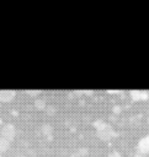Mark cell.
Returning a JSON list of instances; mask_svg holds the SVG:
<instances>
[{"label":"cell","instance_id":"cell-12","mask_svg":"<svg viewBox=\"0 0 149 157\" xmlns=\"http://www.w3.org/2000/svg\"><path fill=\"white\" fill-rule=\"evenodd\" d=\"M148 124H149V117H148Z\"/></svg>","mask_w":149,"mask_h":157},{"label":"cell","instance_id":"cell-11","mask_svg":"<svg viewBox=\"0 0 149 157\" xmlns=\"http://www.w3.org/2000/svg\"><path fill=\"white\" fill-rule=\"evenodd\" d=\"M14 157H26V156H23V155H16V156H14Z\"/></svg>","mask_w":149,"mask_h":157},{"label":"cell","instance_id":"cell-7","mask_svg":"<svg viewBox=\"0 0 149 157\" xmlns=\"http://www.w3.org/2000/svg\"><path fill=\"white\" fill-rule=\"evenodd\" d=\"M10 148V141H7L4 137H0V153L6 152Z\"/></svg>","mask_w":149,"mask_h":157},{"label":"cell","instance_id":"cell-1","mask_svg":"<svg viewBox=\"0 0 149 157\" xmlns=\"http://www.w3.org/2000/svg\"><path fill=\"white\" fill-rule=\"evenodd\" d=\"M94 126H95V130H96V135L101 140H110V139L117 136L116 130L110 124H107L103 120H96V121H94Z\"/></svg>","mask_w":149,"mask_h":157},{"label":"cell","instance_id":"cell-4","mask_svg":"<svg viewBox=\"0 0 149 157\" xmlns=\"http://www.w3.org/2000/svg\"><path fill=\"white\" fill-rule=\"evenodd\" d=\"M129 96L133 101L139 102V101H147L149 98V93L147 91H139V90H134L129 92Z\"/></svg>","mask_w":149,"mask_h":157},{"label":"cell","instance_id":"cell-9","mask_svg":"<svg viewBox=\"0 0 149 157\" xmlns=\"http://www.w3.org/2000/svg\"><path fill=\"white\" fill-rule=\"evenodd\" d=\"M113 110H115L116 113H118V112H119L121 109H119V107H115V109H113Z\"/></svg>","mask_w":149,"mask_h":157},{"label":"cell","instance_id":"cell-3","mask_svg":"<svg viewBox=\"0 0 149 157\" xmlns=\"http://www.w3.org/2000/svg\"><path fill=\"white\" fill-rule=\"evenodd\" d=\"M137 150H138V153H140V155H143V156L147 155V153H149V135L143 136V137L138 141Z\"/></svg>","mask_w":149,"mask_h":157},{"label":"cell","instance_id":"cell-13","mask_svg":"<svg viewBox=\"0 0 149 157\" xmlns=\"http://www.w3.org/2000/svg\"><path fill=\"white\" fill-rule=\"evenodd\" d=\"M0 157H2V156H0Z\"/></svg>","mask_w":149,"mask_h":157},{"label":"cell","instance_id":"cell-8","mask_svg":"<svg viewBox=\"0 0 149 157\" xmlns=\"http://www.w3.org/2000/svg\"><path fill=\"white\" fill-rule=\"evenodd\" d=\"M34 105H36V108L39 109V110H43V109L47 108V103H46V101L42 99V98H37V99L34 101Z\"/></svg>","mask_w":149,"mask_h":157},{"label":"cell","instance_id":"cell-6","mask_svg":"<svg viewBox=\"0 0 149 157\" xmlns=\"http://www.w3.org/2000/svg\"><path fill=\"white\" fill-rule=\"evenodd\" d=\"M42 134L46 139L48 140H52L53 139V128L49 125V124H44L42 125Z\"/></svg>","mask_w":149,"mask_h":157},{"label":"cell","instance_id":"cell-5","mask_svg":"<svg viewBox=\"0 0 149 157\" xmlns=\"http://www.w3.org/2000/svg\"><path fill=\"white\" fill-rule=\"evenodd\" d=\"M15 97H16V92L12 91V90H2V91H0V102L7 103V102H11Z\"/></svg>","mask_w":149,"mask_h":157},{"label":"cell","instance_id":"cell-10","mask_svg":"<svg viewBox=\"0 0 149 157\" xmlns=\"http://www.w3.org/2000/svg\"><path fill=\"white\" fill-rule=\"evenodd\" d=\"M133 157H143V155H140V153H138V152H137V153H135Z\"/></svg>","mask_w":149,"mask_h":157},{"label":"cell","instance_id":"cell-2","mask_svg":"<svg viewBox=\"0 0 149 157\" xmlns=\"http://www.w3.org/2000/svg\"><path fill=\"white\" fill-rule=\"evenodd\" d=\"M0 135H1V137L6 139L7 141L11 142L15 139V136H16V128H15V125H12V124L2 125V128L0 130Z\"/></svg>","mask_w":149,"mask_h":157}]
</instances>
